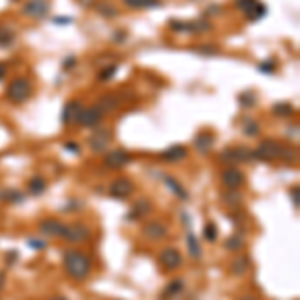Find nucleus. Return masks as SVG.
I'll use <instances>...</instances> for the list:
<instances>
[{
	"label": "nucleus",
	"mask_w": 300,
	"mask_h": 300,
	"mask_svg": "<svg viewBox=\"0 0 300 300\" xmlns=\"http://www.w3.org/2000/svg\"><path fill=\"white\" fill-rule=\"evenodd\" d=\"M62 264H64V270L66 274L76 280V282H82L86 280L90 274H92V258L88 254H84L82 250L70 248L62 254Z\"/></svg>",
	"instance_id": "obj_1"
},
{
	"label": "nucleus",
	"mask_w": 300,
	"mask_h": 300,
	"mask_svg": "<svg viewBox=\"0 0 300 300\" xmlns=\"http://www.w3.org/2000/svg\"><path fill=\"white\" fill-rule=\"evenodd\" d=\"M254 160H262V162H272V160H292L294 158V150L284 146L282 142L274 140V138H264L258 148L252 150Z\"/></svg>",
	"instance_id": "obj_2"
},
{
	"label": "nucleus",
	"mask_w": 300,
	"mask_h": 300,
	"mask_svg": "<svg viewBox=\"0 0 300 300\" xmlns=\"http://www.w3.org/2000/svg\"><path fill=\"white\" fill-rule=\"evenodd\" d=\"M6 98L10 100L12 104H22V102H26V100L30 98V94H32V84H30V80H26V78H12L10 82H8V86H6Z\"/></svg>",
	"instance_id": "obj_3"
},
{
	"label": "nucleus",
	"mask_w": 300,
	"mask_h": 300,
	"mask_svg": "<svg viewBox=\"0 0 300 300\" xmlns=\"http://www.w3.org/2000/svg\"><path fill=\"white\" fill-rule=\"evenodd\" d=\"M90 236H92V230L84 222H72V224H64L60 238L70 242V244H80V242L90 240Z\"/></svg>",
	"instance_id": "obj_4"
},
{
	"label": "nucleus",
	"mask_w": 300,
	"mask_h": 300,
	"mask_svg": "<svg viewBox=\"0 0 300 300\" xmlns=\"http://www.w3.org/2000/svg\"><path fill=\"white\" fill-rule=\"evenodd\" d=\"M220 162L226 164V166H234V164H240V162H250L254 160L252 156V150L246 146H232V148H224L218 154Z\"/></svg>",
	"instance_id": "obj_5"
},
{
	"label": "nucleus",
	"mask_w": 300,
	"mask_h": 300,
	"mask_svg": "<svg viewBox=\"0 0 300 300\" xmlns=\"http://www.w3.org/2000/svg\"><path fill=\"white\" fill-rule=\"evenodd\" d=\"M220 182L226 190H240L246 182V176L240 168L236 166H226L222 172H220Z\"/></svg>",
	"instance_id": "obj_6"
},
{
	"label": "nucleus",
	"mask_w": 300,
	"mask_h": 300,
	"mask_svg": "<svg viewBox=\"0 0 300 300\" xmlns=\"http://www.w3.org/2000/svg\"><path fill=\"white\" fill-rule=\"evenodd\" d=\"M236 8L248 18L250 22H256L266 16V4L260 0H236Z\"/></svg>",
	"instance_id": "obj_7"
},
{
	"label": "nucleus",
	"mask_w": 300,
	"mask_h": 300,
	"mask_svg": "<svg viewBox=\"0 0 300 300\" xmlns=\"http://www.w3.org/2000/svg\"><path fill=\"white\" fill-rule=\"evenodd\" d=\"M132 192H134V182L130 178H126V176L114 178L110 182V188H108V194L118 200H126L128 196H132Z\"/></svg>",
	"instance_id": "obj_8"
},
{
	"label": "nucleus",
	"mask_w": 300,
	"mask_h": 300,
	"mask_svg": "<svg viewBox=\"0 0 300 300\" xmlns=\"http://www.w3.org/2000/svg\"><path fill=\"white\" fill-rule=\"evenodd\" d=\"M158 262H160V266L166 272H174V270H178L182 266V254L174 248V246H168V248L160 250Z\"/></svg>",
	"instance_id": "obj_9"
},
{
	"label": "nucleus",
	"mask_w": 300,
	"mask_h": 300,
	"mask_svg": "<svg viewBox=\"0 0 300 300\" xmlns=\"http://www.w3.org/2000/svg\"><path fill=\"white\" fill-rule=\"evenodd\" d=\"M112 142V130L110 128H94V132L88 136V146L92 152H104Z\"/></svg>",
	"instance_id": "obj_10"
},
{
	"label": "nucleus",
	"mask_w": 300,
	"mask_h": 300,
	"mask_svg": "<svg viewBox=\"0 0 300 300\" xmlns=\"http://www.w3.org/2000/svg\"><path fill=\"white\" fill-rule=\"evenodd\" d=\"M168 28L174 32H204L210 30V24L206 20H196V22H188V20H176L170 18L168 20Z\"/></svg>",
	"instance_id": "obj_11"
},
{
	"label": "nucleus",
	"mask_w": 300,
	"mask_h": 300,
	"mask_svg": "<svg viewBox=\"0 0 300 300\" xmlns=\"http://www.w3.org/2000/svg\"><path fill=\"white\" fill-rule=\"evenodd\" d=\"M102 116L104 112L100 110L98 106H88V108H82L80 116H78V124L84 126V128H96L102 122Z\"/></svg>",
	"instance_id": "obj_12"
},
{
	"label": "nucleus",
	"mask_w": 300,
	"mask_h": 300,
	"mask_svg": "<svg viewBox=\"0 0 300 300\" xmlns=\"http://www.w3.org/2000/svg\"><path fill=\"white\" fill-rule=\"evenodd\" d=\"M130 154L124 148H116L110 150L106 156H104V166L110 168V170H116V168H124L128 162H130Z\"/></svg>",
	"instance_id": "obj_13"
},
{
	"label": "nucleus",
	"mask_w": 300,
	"mask_h": 300,
	"mask_svg": "<svg viewBox=\"0 0 300 300\" xmlns=\"http://www.w3.org/2000/svg\"><path fill=\"white\" fill-rule=\"evenodd\" d=\"M82 108H84V106H82L78 100H68V102L64 104V108H62V114H60L62 124H64V126L78 124V116H80Z\"/></svg>",
	"instance_id": "obj_14"
},
{
	"label": "nucleus",
	"mask_w": 300,
	"mask_h": 300,
	"mask_svg": "<svg viewBox=\"0 0 300 300\" xmlns=\"http://www.w3.org/2000/svg\"><path fill=\"white\" fill-rule=\"evenodd\" d=\"M142 234H144V238L158 242V240H162L168 234V226L164 222H160V220H148L142 226Z\"/></svg>",
	"instance_id": "obj_15"
},
{
	"label": "nucleus",
	"mask_w": 300,
	"mask_h": 300,
	"mask_svg": "<svg viewBox=\"0 0 300 300\" xmlns=\"http://www.w3.org/2000/svg\"><path fill=\"white\" fill-rule=\"evenodd\" d=\"M48 0H28L22 6V14L28 18H44L48 14Z\"/></svg>",
	"instance_id": "obj_16"
},
{
	"label": "nucleus",
	"mask_w": 300,
	"mask_h": 300,
	"mask_svg": "<svg viewBox=\"0 0 300 300\" xmlns=\"http://www.w3.org/2000/svg\"><path fill=\"white\" fill-rule=\"evenodd\" d=\"M62 230H64V222H60L58 218H44L38 222V232L50 238H60Z\"/></svg>",
	"instance_id": "obj_17"
},
{
	"label": "nucleus",
	"mask_w": 300,
	"mask_h": 300,
	"mask_svg": "<svg viewBox=\"0 0 300 300\" xmlns=\"http://www.w3.org/2000/svg\"><path fill=\"white\" fill-rule=\"evenodd\" d=\"M152 212V202L148 198H138L134 202V206L130 208V212H128V216H126V220H132V222H136V220H140V218H144L146 214Z\"/></svg>",
	"instance_id": "obj_18"
},
{
	"label": "nucleus",
	"mask_w": 300,
	"mask_h": 300,
	"mask_svg": "<svg viewBox=\"0 0 300 300\" xmlns=\"http://www.w3.org/2000/svg\"><path fill=\"white\" fill-rule=\"evenodd\" d=\"M214 142H216V136H214V132H208V130H202L194 136V148L198 150L200 154H208L214 148Z\"/></svg>",
	"instance_id": "obj_19"
},
{
	"label": "nucleus",
	"mask_w": 300,
	"mask_h": 300,
	"mask_svg": "<svg viewBox=\"0 0 300 300\" xmlns=\"http://www.w3.org/2000/svg\"><path fill=\"white\" fill-rule=\"evenodd\" d=\"M186 156H188V150H186V146H182V144H172L170 148H166L160 154V158L166 160V162H180Z\"/></svg>",
	"instance_id": "obj_20"
},
{
	"label": "nucleus",
	"mask_w": 300,
	"mask_h": 300,
	"mask_svg": "<svg viewBox=\"0 0 300 300\" xmlns=\"http://www.w3.org/2000/svg\"><path fill=\"white\" fill-rule=\"evenodd\" d=\"M250 270V258L248 256H236L230 264H228V272L232 276H244Z\"/></svg>",
	"instance_id": "obj_21"
},
{
	"label": "nucleus",
	"mask_w": 300,
	"mask_h": 300,
	"mask_svg": "<svg viewBox=\"0 0 300 300\" xmlns=\"http://www.w3.org/2000/svg\"><path fill=\"white\" fill-rule=\"evenodd\" d=\"M162 182L178 196V200H188V192H186V188L174 178V176H170V174H162Z\"/></svg>",
	"instance_id": "obj_22"
},
{
	"label": "nucleus",
	"mask_w": 300,
	"mask_h": 300,
	"mask_svg": "<svg viewBox=\"0 0 300 300\" xmlns=\"http://www.w3.org/2000/svg\"><path fill=\"white\" fill-rule=\"evenodd\" d=\"M0 202L6 204H22L24 202V194L18 188H0Z\"/></svg>",
	"instance_id": "obj_23"
},
{
	"label": "nucleus",
	"mask_w": 300,
	"mask_h": 300,
	"mask_svg": "<svg viewBox=\"0 0 300 300\" xmlns=\"http://www.w3.org/2000/svg\"><path fill=\"white\" fill-rule=\"evenodd\" d=\"M46 188H48V184H46V180L40 178V176H32V178L28 180V192H30L32 196H42V194L46 192Z\"/></svg>",
	"instance_id": "obj_24"
},
{
	"label": "nucleus",
	"mask_w": 300,
	"mask_h": 300,
	"mask_svg": "<svg viewBox=\"0 0 300 300\" xmlns=\"http://www.w3.org/2000/svg\"><path fill=\"white\" fill-rule=\"evenodd\" d=\"M242 192L240 190H224L222 192V202L228 206V208H240L242 204Z\"/></svg>",
	"instance_id": "obj_25"
},
{
	"label": "nucleus",
	"mask_w": 300,
	"mask_h": 300,
	"mask_svg": "<svg viewBox=\"0 0 300 300\" xmlns=\"http://www.w3.org/2000/svg\"><path fill=\"white\" fill-rule=\"evenodd\" d=\"M16 42V34L10 26L0 24V48H10Z\"/></svg>",
	"instance_id": "obj_26"
},
{
	"label": "nucleus",
	"mask_w": 300,
	"mask_h": 300,
	"mask_svg": "<svg viewBox=\"0 0 300 300\" xmlns=\"http://www.w3.org/2000/svg\"><path fill=\"white\" fill-rule=\"evenodd\" d=\"M244 242H246L244 232H242V230H236L232 236H228V238H226V250L236 252V250H240L242 246H244Z\"/></svg>",
	"instance_id": "obj_27"
},
{
	"label": "nucleus",
	"mask_w": 300,
	"mask_h": 300,
	"mask_svg": "<svg viewBox=\"0 0 300 300\" xmlns=\"http://www.w3.org/2000/svg\"><path fill=\"white\" fill-rule=\"evenodd\" d=\"M124 4L128 8H134V10H144V8H158V6H162V0H124Z\"/></svg>",
	"instance_id": "obj_28"
},
{
	"label": "nucleus",
	"mask_w": 300,
	"mask_h": 300,
	"mask_svg": "<svg viewBox=\"0 0 300 300\" xmlns=\"http://www.w3.org/2000/svg\"><path fill=\"white\" fill-rule=\"evenodd\" d=\"M182 290H184V280H182V278H174V280L168 282V286L164 288V296H166V298H176Z\"/></svg>",
	"instance_id": "obj_29"
},
{
	"label": "nucleus",
	"mask_w": 300,
	"mask_h": 300,
	"mask_svg": "<svg viewBox=\"0 0 300 300\" xmlns=\"http://www.w3.org/2000/svg\"><path fill=\"white\" fill-rule=\"evenodd\" d=\"M120 104V98L116 96V94H106V96H102L98 100V106L102 112H110V110H116V106Z\"/></svg>",
	"instance_id": "obj_30"
},
{
	"label": "nucleus",
	"mask_w": 300,
	"mask_h": 300,
	"mask_svg": "<svg viewBox=\"0 0 300 300\" xmlns=\"http://www.w3.org/2000/svg\"><path fill=\"white\" fill-rule=\"evenodd\" d=\"M186 244H188V252H190V256H192L194 260H200V258H202V246H200L198 238H196L192 232H188V234H186Z\"/></svg>",
	"instance_id": "obj_31"
},
{
	"label": "nucleus",
	"mask_w": 300,
	"mask_h": 300,
	"mask_svg": "<svg viewBox=\"0 0 300 300\" xmlns=\"http://www.w3.org/2000/svg\"><path fill=\"white\" fill-rule=\"evenodd\" d=\"M272 114H276L278 118H290L294 114V106L288 102H276L272 106Z\"/></svg>",
	"instance_id": "obj_32"
},
{
	"label": "nucleus",
	"mask_w": 300,
	"mask_h": 300,
	"mask_svg": "<svg viewBox=\"0 0 300 300\" xmlns=\"http://www.w3.org/2000/svg\"><path fill=\"white\" fill-rule=\"evenodd\" d=\"M242 132L250 136V138H254V136H258L260 134V124L256 122V120H252V118H244V122H242Z\"/></svg>",
	"instance_id": "obj_33"
},
{
	"label": "nucleus",
	"mask_w": 300,
	"mask_h": 300,
	"mask_svg": "<svg viewBox=\"0 0 300 300\" xmlns=\"http://www.w3.org/2000/svg\"><path fill=\"white\" fill-rule=\"evenodd\" d=\"M204 240L206 242H216L218 240V226L214 222H208L204 226Z\"/></svg>",
	"instance_id": "obj_34"
},
{
	"label": "nucleus",
	"mask_w": 300,
	"mask_h": 300,
	"mask_svg": "<svg viewBox=\"0 0 300 300\" xmlns=\"http://www.w3.org/2000/svg\"><path fill=\"white\" fill-rule=\"evenodd\" d=\"M116 72H118V66H116V64H108V66H104V68L98 72V80L106 82V80L114 78V76H116Z\"/></svg>",
	"instance_id": "obj_35"
},
{
	"label": "nucleus",
	"mask_w": 300,
	"mask_h": 300,
	"mask_svg": "<svg viewBox=\"0 0 300 300\" xmlns=\"http://www.w3.org/2000/svg\"><path fill=\"white\" fill-rule=\"evenodd\" d=\"M258 72H262V74H274V70H276V62L272 60V58H268V60H264V62H258Z\"/></svg>",
	"instance_id": "obj_36"
},
{
	"label": "nucleus",
	"mask_w": 300,
	"mask_h": 300,
	"mask_svg": "<svg viewBox=\"0 0 300 300\" xmlns=\"http://www.w3.org/2000/svg\"><path fill=\"white\" fill-rule=\"evenodd\" d=\"M244 218H246V216H244L240 210H236V212L230 214V222H232L234 230H242V226H244Z\"/></svg>",
	"instance_id": "obj_37"
},
{
	"label": "nucleus",
	"mask_w": 300,
	"mask_h": 300,
	"mask_svg": "<svg viewBox=\"0 0 300 300\" xmlns=\"http://www.w3.org/2000/svg\"><path fill=\"white\" fill-rule=\"evenodd\" d=\"M238 100H240V104H242V106L252 108V106H254V102H256V94H254L252 90H246V92H242V94L238 96Z\"/></svg>",
	"instance_id": "obj_38"
},
{
	"label": "nucleus",
	"mask_w": 300,
	"mask_h": 300,
	"mask_svg": "<svg viewBox=\"0 0 300 300\" xmlns=\"http://www.w3.org/2000/svg\"><path fill=\"white\" fill-rule=\"evenodd\" d=\"M96 10H98L102 16H116V14H118V10H116L112 4H106V2H104V4H98Z\"/></svg>",
	"instance_id": "obj_39"
},
{
	"label": "nucleus",
	"mask_w": 300,
	"mask_h": 300,
	"mask_svg": "<svg viewBox=\"0 0 300 300\" xmlns=\"http://www.w3.org/2000/svg\"><path fill=\"white\" fill-rule=\"evenodd\" d=\"M28 246L32 250H44L46 248V242L44 240H38V238H28Z\"/></svg>",
	"instance_id": "obj_40"
},
{
	"label": "nucleus",
	"mask_w": 300,
	"mask_h": 300,
	"mask_svg": "<svg viewBox=\"0 0 300 300\" xmlns=\"http://www.w3.org/2000/svg\"><path fill=\"white\" fill-rule=\"evenodd\" d=\"M74 64H76V58H74V56H70V58H66V60L62 62V68H64V70L74 68Z\"/></svg>",
	"instance_id": "obj_41"
},
{
	"label": "nucleus",
	"mask_w": 300,
	"mask_h": 300,
	"mask_svg": "<svg viewBox=\"0 0 300 300\" xmlns=\"http://www.w3.org/2000/svg\"><path fill=\"white\" fill-rule=\"evenodd\" d=\"M290 196H292V202H294V210H298V186H294L290 190Z\"/></svg>",
	"instance_id": "obj_42"
},
{
	"label": "nucleus",
	"mask_w": 300,
	"mask_h": 300,
	"mask_svg": "<svg viewBox=\"0 0 300 300\" xmlns=\"http://www.w3.org/2000/svg\"><path fill=\"white\" fill-rule=\"evenodd\" d=\"M54 22H56V24H60V26H64V24H70V22H72V18H70V16H68V18H66V16H56V18H54Z\"/></svg>",
	"instance_id": "obj_43"
},
{
	"label": "nucleus",
	"mask_w": 300,
	"mask_h": 300,
	"mask_svg": "<svg viewBox=\"0 0 300 300\" xmlns=\"http://www.w3.org/2000/svg\"><path fill=\"white\" fill-rule=\"evenodd\" d=\"M124 36H126V30H120V32H114L112 34V40L114 42H124Z\"/></svg>",
	"instance_id": "obj_44"
},
{
	"label": "nucleus",
	"mask_w": 300,
	"mask_h": 300,
	"mask_svg": "<svg viewBox=\"0 0 300 300\" xmlns=\"http://www.w3.org/2000/svg\"><path fill=\"white\" fill-rule=\"evenodd\" d=\"M64 146H66V148H68V150H72L74 154H78V152H80V146H78L76 142H66Z\"/></svg>",
	"instance_id": "obj_45"
},
{
	"label": "nucleus",
	"mask_w": 300,
	"mask_h": 300,
	"mask_svg": "<svg viewBox=\"0 0 300 300\" xmlns=\"http://www.w3.org/2000/svg\"><path fill=\"white\" fill-rule=\"evenodd\" d=\"M6 76V64L4 62H0V80Z\"/></svg>",
	"instance_id": "obj_46"
},
{
	"label": "nucleus",
	"mask_w": 300,
	"mask_h": 300,
	"mask_svg": "<svg viewBox=\"0 0 300 300\" xmlns=\"http://www.w3.org/2000/svg\"><path fill=\"white\" fill-rule=\"evenodd\" d=\"M14 258H16V252H8V264H14Z\"/></svg>",
	"instance_id": "obj_47"
},
{
	"label": "nucleus",
	"mask_w": 300,
	"mask_h": 300,
	"mask_svg": "<svg viewBox=\"0 0 300 300\" xmlns=\"http://www.w3.org/2000/svg\"><path fill=\"white\" fill-rule=\"evenodd\" d=\"M238 300H258L256 296H252V294H244V296H240Z\"/></svg>",
	"instance_id": "obj_48"
},
{
	"label": "nucleus",
	"mask_w": 300,
	"mask_h": 300,
	"mask_svg": "<svg viewBox=\"0 0 300 300\" xmlns=\"http://www.w3.org/2000/svg\"><path fill=\"white\" fill-rule=\"evenodd\" d=\"M50 300H68L66 296H62V294H56V296H52Z\"/></svg>",
	"instance_id": "obj_49"
},
{
	"label": "nucleus",
	"mask_w": 300,
	"mask_h": 300,
	"mask_svg": "<svg viewBox=\"0 0 300 300\" xmlns=\"http://www.w3.org/2000/svg\"><path fill=\"white\" fill-rule=\"evenodd\" d=\"M2 278H4V274H2V272H0V284H2Z\"/></svg>",
	"instance_id": "obj_50"
},
{
	"label": "nucleus",
	"mask_w": 300,
	"mask_h": 300,
	"mask_svg": "<svg viewBox=\"0 0 300 300\" xmlns=\"http://www.w3.org/2000/svg\"><path fill=\"white\" fill-rule=\"evenodd\" d=\"M12 2H18V0H12Z\"/></svg>",
	"instance_id": "obj_51"
}]
</instances>
